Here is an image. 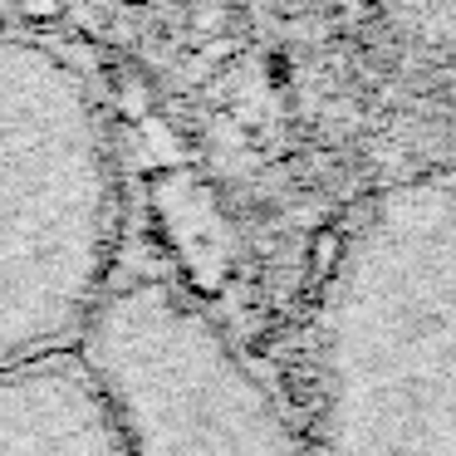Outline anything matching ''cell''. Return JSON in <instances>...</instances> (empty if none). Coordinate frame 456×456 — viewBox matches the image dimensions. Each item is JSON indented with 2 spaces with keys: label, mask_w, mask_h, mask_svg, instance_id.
<instances>
[{
  "label": "cell",
  "mask_w": 456,
  "mask_h": 456,
  "mask_svg": "<svg viewBox=\"0 0 456 456\" xmlns=\"http://www.w3.org/2000/svg\"><path fill=\"white\" fill-rule=\"evenodd\" d=\"M79 354L109 387L128 456H314L226 329L158 275L113 280Z\"/></svg>",
  "instance_id": "cell-3"
},
{
  "label": "cell",
  "mask_w": 456,
  "mask_h": 456,
  "mask_svg": "<svg viewBox=\"0 0 456 456\" xmlns=\"http://www.w3.org/2000/svg\"><path fill=\"white\" fill-rule=\"evenodd\" d=\"M123 172L94 79L0 25V378L74 354L118 280Z\"/></svg>",
  "instance_id": "cell-2"
},
{
  "label": "cell",
  "mask_w": 456,
  "mask_h": 456,
  "mask_svg": "<svg viewBox=\"0 0 456 456\" xmlns=\"http://www.w3.org/2000/svg\"><path fill=\"white\" fill-rule=\"evenodd\" d=\"M0 456H128L113 397L79 348L0 378Z\"/></svg>",
  "instance_id": "cell-4"
},
{
  "label": "cell",
  "mask_w": 456,
  "mask_h": 456,
  "mask_svg": "<svg viewBox=\"0 0 456 456\" xmlns=\"http://www.w3.org/2000/svg\"><path fill=\"white\" fill-rule=\"evenodd\" d=\"M314 456H456V167L348 216L309 319Z\"/></svg>",
  "instance_id": "cell-1"
}]
</instances>
